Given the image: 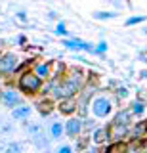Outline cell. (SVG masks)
Returning a JSON list of instances; mask_svg holds the SVG:
<instances>
[{
	"label": "cell",
	"instance_id": "6",
	"mask_svg": "<svg viewBox=\"0 0 147 153\" xmlns=\"http://www.w3.org/2000/svg\"><path fill=\"white\" fill-rule=\"evenodd\" d=\"M0 102L6 105V107H12V109H13V107H17V105H21L23 98H21V94L17 92V90H13V88H4Z\"/></svg>",
	"mask_w": 147,
	"mask_h": 153
},
{
	"label": "cell",
	"instance_id": "20",
	"mask_svg": "<svg viewBox=\"0 0 147 153\" xmlns=\"http://www.w3.org/2000/svg\"><path fill=\"white\" fill-rule=\"evenodd\" d=\"M118 16L117 12H94V19H115Z\"/></svg>",
	"mask_w": 147,
	"mask_h": 153
},
{
	"label": "cell",
	"instance_id": "23",
	"mask_svg": "<svg viewBox=\"0 0 147 153\" xmlns=\"http://www.w3.org/2000/svg\"><path fill=\"white\" fill-rule=\"evenodd\" d=\"M55 35H61V36H65V35H69V31H67V27L63 25V23H58V27H55Z\"/></svg>",
	"mask_w": 147,
	"mask_h": 153
},
{
	"label": "cell",
	"instance_id": "4",
	"mask_svg": "<svg viewBox=\"0 0 147 153\" xmlns=\"http://www.w3.org/2000/svg\"><path fill=\"white\" fill-rule=\"evenodd\" d=\"M90 107H92L94 117H98V119H105L113 113V102L107 96H98V98H94V102H92Z\"/></svg>",
	"mask_w": 147,
	"mask_h": 153
},
{
	"label": "cell",
	"instance_id": "31",
	"mask_svg": "<svg viewBox=\"0 0 147 153\" xmlns=\"http://www.w3.org/2000/svg\"><path fill=\"white\" fill-rule=\"evenodd\" d=\"M140 75H141V79H147V69H143V71H141Z\"/></svg>",
	"mask_w": 147,
	"mask_h": 153
},
{
	"label": "cell",
	"instance_id": "36",
	"mask_svg": "<svg viewBox=\"0 0 147 153\" xmlns=\"http://www.w3.org/2000/svg\"><path fill=\"white\" fill-rule=\"evenodd\" d=\"M0 54H2V52H0Z\"/></svg>",
	"mask_w": 147,
	"mask_h": 153
},
{
	"label": "cell",
	"instance_id": "17",
	"mask_svg": "<svg viewBox=\"0 0 147 153\" xmlns=\"http://www.w3.org/2000/svg\"><path fill=\"white\" fill-rule=\"evenodd\" d=\"M63 132H65V124H61L59 121H54L50 124V136H52V140H59L61 136H63Z\"/></svg>",
	"mask_w": 147,
	"mask_h": 153
},
{
	"label": "cell",
	"instance_id": "2",
	"mask_svg": "<svg viewBox=\"0 0 147 153\" xmlns=\"http://www.w3.org/2000/svg\"><path fill=\"white\" fill-rule=\"evenodd\" d=\"M17 88L21 92H25L27 96H35L42 88V79L35 71H25V73H21L19 80H17Z\"/></svg>",
	"mask_w": 147,
	"mask_h": 153
},
{
	"label": "cell",
	"instance_id": "5",
	"mask_svg": "<svg viewBox=\"0 0 147 153\" xmlns=\"http://www.w3.org/2000/svg\"><path fill=\"white\" fill-rule=\"evenodd\" d=\"M27 132H29V136L33 138V143H35L36 147H40V149L48 147V140H46L44 128H42L40 124H27Z\"/></svg>",
	"mask_w": 147,
	"mask_h": 153
},
{
	"label": "cell",
	"instance_id": "8",
	"mask_svg": "<svg viewBox=\"0 0 147 153\" xmlns=\"http://www.w3.org/2000/svg\"><path fill=\"white\" fill-rule=\"evenodd\" d=\"M111 140V132H109V126H101V128H96L92 134V142L96 146H103Z\"/></svg>",
	"mask_w": 147,
	"mask_h": 153
},
{
	"label": "cell",
	"instance_id": "18",
	"mask_svg": "<svg viewBox=\"0 0 147 153\" xmlns=\"http://www.w3.org/2000/svg\"><path fill=\"white\" fill-rule=\"evenodd\" d=\"M130 111H132V115L140 117V115L145 113V103L141 102V100H134V102H132V105H130Z\"/></svg>",
	"mask_w": 147,
	"mask_h": 153
},
{
	"label": "cell",
	"instance_id": "7",
	"mask_svg": "<svg viewBox=\"0 0 147 153\" xmlns=\"http://www.w3.org/2000/svg\"><path fill=\"white\" fill-rule=\"evenodd\" d=\"M82 128H84V123L77 117H71L69 121L65 123V134H67L69 138H78L80 132H82Z\"/></svg>",
	"mask_w": 147,
	"mask_h": 153
},
{
	"label": "cell",
	"instance_id": "14",
	"mask_svg": "<svg viewBox=\"0 0 147 153\" xmlns=\"http://www.w3.org/2000/svg\"><path fill=\"white\" fill-rule=\"evenodd\" d=\"M113 123L128 124V126H130V124H132V111H130V109H120V111L117 113V117L113 119Z\"/></svg>",
	"mask_w": 147,
	"mask_h": 153
},
{
	"label": "cell",
	"instance_id": "29",
	"mask_svg": "<svg viewBox=\"0 0 147 153\" xmlns=\"http://www.w3.org/2000/svg\"><path fill=\"white\" fill-rule=\"evenodd\" d=\"M17 17H19L21 21H25V19H27V13L25 12H19V13H17Z\"/></svg>",
	"mask_w": 147,
	"mask_h": 153
},
{
	"label": "cell",
	"instance_id": "12",
	"mask_svg": "<svg viewBox=\"0 0 147 153\" xmlns=\"http://www.w3.org/2000/svg\"><path fill=\"white\" fill-rule=\"evenodd\" d=\"M33 109L29 105H17V107L12 109V119H16V121H25L27 117L31 115Z\"/></svg>",
	"mask_w": 147,
	"mask_h": 153
},
{
	"label": "cell",
	"instance_id": "24",
	"mask_svg": "<svg viewBox=\"0 0 147 153\" xmlns=\"http://www.w3.org/2000/svg\"><path fill=\"white\" fill-rule=\"evenodd\" d=\"M105 50H107V42H105V40H101V42L98 44V48H94V52H96V54H103Z\"/></svg>",
	"mask_w": 147,
	"mask_h": 153
},
{
	"label": "cell",
	"instance_id": "11",
	"mask_svg": "<svg viewBox=\"0 0 147 153\" xmlns=\"http://www.w3.org/2000/svg\"><path fill=\"white\" fill-rule=\"evenodd\" d=\"M77 100L75 98H67V100H61L59 102V111L63 115H73L75 111H77Z\"/></svg>",
	"mask_w": 147,
	"mask_h": 153
},
{
	"label": "cell",
	"instance_id": "13",
	"mask_svg": "<svg viewBox=\"0 0 147 153\" xmlns=\"http://www.w3.org/2000/svg\"><path fill=\"white\" fill-rule=\"evenodd\" d=\"M147 134V121H140V123H136L134 124V128L130 130V136H132V140H140L141 136H145Z\"/></svg>",
	"mask_w": 147,
	"mask_h": 153
},
{
	"label": "cell",
	"instance_id": "10",
	"mask_svg": "<svg viewBox=\"0 0 147 153\" xmlns=\"http://www.w3.org/2000/svg\"><path fill=\"white\" fill-rule=\"evenodd\" d=\"M63 46H67L69 50H84V52H94L92 44H88V42L84 40H78V38H71V40H63Z\"/></svg>",
	"mask_w": 147,
	"mask_h": 153
},
{
	"label": "cell",
	"instance_id": "1",
	"mask_svg": "<svg viewBox=\"0 0 147 153\" xmlns=\"http://www.w3.org/2000/svg\"><path fill=\"white\" fill-rule=\"evenodd\" d=\"M82 82H84V76L78 73H73L69 79L61 80L58 84H52V94H54L55 100H67V98H75V94L80 92L82 88Z\"/></svg>",
	"mask_w": 147,
	"mask_h": 153
},
{
	"label": "cell",
	"instance_id": "28",
	"mask_svg": "<svg viewBox=\"0 0 147 153\" xmlns=\"http://www.w3.org/2000/svg\"><path fill=\"white\" fill-rule=\"evenodd\" d=\"M118 96H120V98H126V96H128V90L126 88H118V92H117Z\"/></svg>",
	"mask_w": 147,
	"mask_h": 153
},
{
	"label": "cell",
	"instance_id": "25",
	"mask_svg": "<svg viewBox=\"0 0 147 153\" xmlns=\"http://www.w3.org/2000/svg\"><path fill=\"white\" fill-rule=\"evenodd\" d=\"M109 2H111L115 8H118V10H120V8H126V6H128V4H124V0H109Z\"/></svg>",
	"mask_w": 147,
	"mask_h": 153
},
{
	"label": "cell",
	"instance_id": "33",
	"mask_svg": "<svg viewBox=\"0 0 147 153\" xmlns=\"http://www.w3.org/2000/svg\"><path fill=\"white\" fill-rule=\"evenodd\" d=\"M143 59H145V63H147V56H143Z\"/></svg>",
	"mask_w": 147,
	"mask_h": 153
},
{
	"label": "cell",
	"instance_id": "21",
	"mask_svg": "<svg viewBox=\"0 0 147 153\" xmlns=\"http://www.w3.org/2000/svg\"><path fill=\"white\" fill-rule=\"evenodd\" d=\"M23 151V146L19 142H12V143H8V147H6V151L4 153H21Z\"/></svg>",
	"mask_w": 147,
	"mask_h": 153
},
{
	"label": "cell",
	"instance_id": "22",
	"mask_svg": "<svg viewBox=\"0 0 147 153\" xmlns=\"http://www.w3.org/2000/svg\"><path fill=\"white\" fill-rule=\"evenodd\" d=\"M147 16H136V17H128L126 19V25L130 27V25H137V23H141V21H145Z\"/></svg>",
	"mask_w": 147,
	"mask_h": 153
},
{
	"label": "cell",
	"instance_id": "27",
	"mask_svg": "<svg viewBox=\"0 0 147 153\" xmlns=\"http://www.w3.org/2000/svg\"><path fill=\"white\" fill-rule=\"evenodd\" d=\"M84 153H99V146H96V143H94V146H92V147H88V149L84 151Z\"/></svg>",
	"mask_w": 147,
	"mask_h": 153
},
{
	"label": "cell",
	"instance_id": "34",
	"mask_svg": "<svg viewBox=\"0 0 147 153\" xmlns=\"http://www.w3.org/2000/svg\"><path fill=\"white\" fill-rule=\"evenodd\" d=\"M143 33H145V35H147V27H145V29H143Z\"/></svg>",
	"mask_w": 147,
	"mask_h": 153
},
{
	"label": "cell",
	"instance_id": "26",
	"mask_svg": "<svg viewBox=\"0 0 147 153\" xmlns=\"http://www.w3.org/2000/svg\"><path fill=\"white\" fill-rule=\"evenodd\" d=\"M55 153H73V147L71 146H61V147L55 149Z\"/></svg>",
	"mask_w": 147,
	"mask_h": 153
},
{
	"label": "cell",
	"instance_id": "3",
	"mask_svg": "<svg viewBox=\"0 0 147 153\" xmlns=\"http://www.w3.org/2000/svg\"><path fill=\"white\" fill-rule=\"evenodd\" d=\"M16 71H19V57L13 52L0 54V76H8Z\"/></svg>",
	"mask_w": 147,
	"mask_h": 153
},
{
	"label": "cell",
	"instance_id": "19",
	"mask_svg": "<svg viewBox=\"0 0 147 153\" xmlns=\"http://www.w3.org/2000/svg\"><path fill=\"white\" fill-rule=\"evenodd\" d=\"M35 107H38V113H40V115H44V117L54 111V103H52V102H38V103L35 105Z\"/></svg>",
	"mask_w": 147,
	"mask_h": 153
},
{
	"label": "cell",
	"instance_id": "30",
	"mask_svg": "<svg viewBox=\"0 0 147 153\" xmlns=\"http://www.w3.org/2000/svg\"><path fill=\"white\" fill-rule=\"evenodd\" d=\"M17 42H19V44H25V36H17Z\"/></svg>",
	"mask_w": 147,
	"mask_h": 153
},
{
	"label": "cell",
	"instance_id": "35",
	"mask_svg": "<svg viewBox=\"0 0 147 153\" xmlns=\"http://www.w3.org/2000/svg\"><path fill=\"white\" fill-rule=\"evenodd\" d=\"M0 98H2V88H0Z\"/></svg>",
	"mask_w": 147,
	"mask_h": 153
},
{
	"label": "cell",
	"instance_id": "32",
	"mask_svg": "<svg viewBox=\"0 0 147 153\" xmlns=\"http://www.w3.org/2000/svg\"><path fill=\"white\" fill-rule=\"evenodd\" d=\"M140 153H147V146H143V147H140Z\"/></svg>",
	"mask_w": 147,
	"mask_h": 153
},
{
	"label": "cell",
	"instance_id": "16",
	"mask_svg": "<svg viewBox=\"0 0 147 153\" xmlns=\"http://www.w3.org/2000/svg\"><path fill=\"white\" fill-rule=\"evenodd\" d=\"M52 65H54V63H52V61H44V63H38V65L35 67V73L38 75L42 80H44V79H48V76H50Z\"/></svg>",
	"mask_w": 147,
	"mask_h": 153
},
{
	"label": "cell",
	"instance_id": "9",
	"mask_svg": "<svg viewBox=\"0 0 147 153\" xmlns=\"http://www.w3.org/2000/svg\"><path fill=\"white\" fill-rule=\"evenodd\" d=\"M109 132H111V140H120L130 132L128 124H118V123H111L109 124Z\"/></svg>",
	"mask_w": 147,
	"mask_h": 153
},
{
	"label": "cell",
	"instance_id": "15",
	"mask_svg": "<svg viewBox=\"0 0 147 153\" xmlns=\"http://www.w3.org/2000/svg\"><path fill=\"white\" fill-rule=\"evenodd\" d=\"M103 153H128V143L120 142V140H115V143L107 146Z\"/></svg>",
	"mask_w": 147,
	"mask_h": 153
}]
</instances>
